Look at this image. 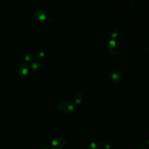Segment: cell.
Returning a JSON list of instances; mask_svg holds the SVG:
<instances>
[{
	"label": "cell",
	"instance_id": "obj_1",
	"mask_svg": "<svg viewBox=\"0 0 149 149\" xmlns=\"http://www.w3.org/2000/svg\"><path fill=\"white\" fill-rule=\"evenodd\" d=\"M107 50L112 55H118L120 50V44L114 39H112L107 43Z\"/></svg>",
	"mask_w": 149,
	"mask_h": 149
},
{
	"label": "cell",
	"instance_id": "obj_2",
	"mask_svg": "<svg viewBox=\"0 0 149 149\" xmlns=\"http://www.w3.org/2000/svg\"><path fill=\"white\" fill-rule=\"evenodd\" d=\"M74 104L69 101H63L59 104V111L65 114L71 113L74 109Z\"/></svg>",
	"mask_w": 149,
	"mask_h": 149
},
{
	"label": "cell",
	"instance_id": "obj_3",
	"mask_svg": "<svg viewBox=\"0 0 149 149\" xmlns=\"http://www.w3.org/2000/svg\"><path fill=\"white\" fill-rule=\"evenodd\" d=\"M66 144V140L64 137L58 136L54 139L51 142V148L52 149H62Z\"/></svg>",
	"mask_w": 149,
	"mask_h": 149
},
{
	"label": "cell",
	"instance_id": "obj_4",
	"mask_svg": "<svg viewBox=\"0 0 149 149\" xmlns=\"http://www.w3.org/2000/svg\"><path fill=\"white\" fill-rule=\"evenodd\" d=\"M30 70V66L26 62L19 63L16 69V73L20 76H23L27 74Z\"/></svg>",
	"mask_w": 149,
	"mask_h": 149
},
{
	"label": "cell",
	"instance_id": "obj_5",
	"mask_svg": "<svg viewBox=\"0 0 149 149\" xmlns=\"http://www.w3.org/2000/svg\"><path fill=\"white\" fill-rule=\"evenodd\" d=\"M33 17L38 21H43L47 17V12L44 9H38L33 13Z\"/></svg>",
	"mask_w": 149,
	"mask_h": 149
},
{
	"label": "cell",
	"instance_id": "obj_6",
	"mask_svg": "<svg viewBox=\"0 0 149 149\" xmlns=\"http://www.w3.org/2000/svg\"><path fill=\"white\" fill-rule=\"evenodd\" d=\"M107 34L109 37L112 38H116L119 34V29L115 24H111L107 29Z\"/></svg>",
	"mask_w": 149,
	"mask_h": 149
},
{
	"label": "cell",
	"instance_id": "obj_7",
	"mask_svg": "<svg viewBox=\"0 0 149 149\" xmlns=\"http://www.w3.org/2000/svg\"><path fill=\"white\" fill-rule=\"evenodd\" d=\"M122 79V74L119 71H113L109 75V80L113 84L119 83Z\"/></svg>",
	"mask_w": 149,
	"mask_h": 149
},
{
	"label": "cell",
	"instance_id": "obj_8",
	"mask_svg": "<svg viewBox=\"0 0 149 149\" xmlns=\"http://www.w3.org/2000/svg\"><path fill=\"white\" fill-rule=\"evenodd\" d=\"M44 63L41 62H33L31 64V68L33 71H36L40 69Z\"/></svg>",
	"mask_w": 149,
	"mask_h": 149
},
{
	"label": "cell",
	"instance_id": "obj_9",
	"mask_svg": "<svg viewBox=\"0 0 149 149\" xmlns=\"http://www.w3.org/2000/svg\"><path fill=\"white\" fill-rule=\"evenodd\" d=\"M87 149H101V145L98 141H93L88 144Z\"/></svg>",
	"mask_w": 149,
	"mask_h": 149
},
{
	"label": "cell",
	"instance_id": "obj_10",
	"mask_svg": "<svg viewBox=\"0 0 149 149\" xmlns=\"http://www.w3.org/2000/svg\"><path fill=\"white\" fill-rule=\"evenodd\" d=\"M73 98H74V101L75 103L77 104H80L83 100V96L82 94L80 93H77L75 94Z\"/></svg>",
	"mask_w": 149,
	"mask_h": 149
},
{
	"label": "cell",
	"instance_id": "obj_11",
	"mask_svg": "<svg viewBox=\"0 0 149 149\" xmlns=\"http://www.w3.org/2000/svg\"><path fill=\"white\" fill-rule=\"evenodd\" d=\"M45 53L44 51L42 50H39V51H37L35 54V57L38 60V61H41L44 57H45Z\"/></svg>",
	"mask_w": 149,
	"mask_h": 149
},
{
	"label": "cell",
	"instance_id": "obj_12",
	"mask_svg": "<svg viewBox=\"0 0 149 149\" xmlns=\"http://www.w3.org/2000/svg\"><path fill=\"white\" fill-rule=\"evenodd\" d=\"M35 56L31 52H29L24 55V59L27 62H31L34 59Z\"/></svg>",
	"mask_w": 149,
	"mask_h": 149
},
{
	"label": "cell",
	"instance_id": "obj_13",
	"mask_svg": "<svg viewBox=\"0 0 149 149\" xmlns=\"http://www.w3.org/2000/svg\"><path fill=\"white\" fill-rule=\"evenodd\" d=\"M102 146L104 149H111L112 148L113 144L110 141L106 140L102 143Z\"/></svg>",
	"mask_w": 149,
	"mask_h": 149
},
{
	"label": "cell",
	"instance_id": "obj_14",
	"mask_svg": "<svg viewBox=\"0 0 149 149\" xmlns=\"http://www.w3.org/2000/svg\"><path fill=\"white\" fill-rule=\"evenodd\" d=\"M41 149H52V148H50V147H49L48 146H43L42 147H41Z\"/></svg>",
	"mask_w": 149,
	"mask_h": 149
},
{
	"label": "cell",
	"instance_id": "obj_15",
	"mask_svg": "<svg viewBox=\"0 0 149 149\" xmlns=\"http://www.w3.org/2000/svg\"><path fill=\"white\" fill-rule=\"evenodd\" d=\"M139 149H148V148L146 146H141L139 148Z\"/></svg>",
	"mask_w": 149,
	"mask_h": 149
}]
</instances>
